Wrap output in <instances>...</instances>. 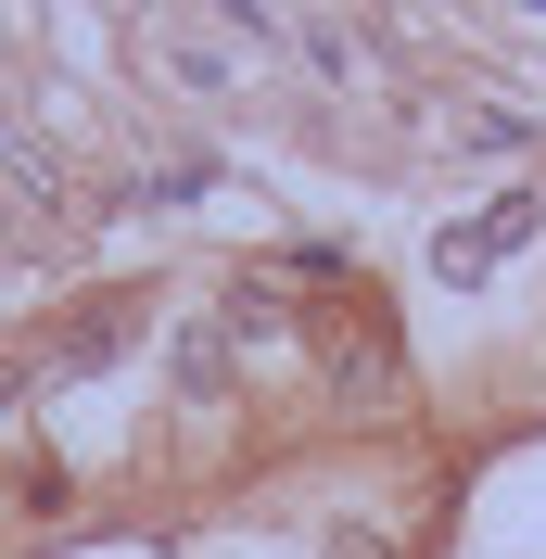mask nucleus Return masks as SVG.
Masks as SVG:
<instances>
[{
	"label": "nucleus",
	"instance_id": "obj_1",
	"mask_svg": "<svg viewBox=\"0 0 546 559\" xmlns=\"http://www.w3.org/2000/svg\"><path fill=\"white\" fill-rule=\"evenodd\" d=\"M534 216H546L534 191H496V204H483L471 229H444V242H432V267H444V280H483L496 254H521V242H534Z\"/></svg>",
	"mask_w": 546,
	"mask_h": 559
},
{
	"label": "nucleus",
	"instance_id": "obj_2",
	"mask_svg": "<svg viewBox=\"0 0 546 559\" xmlns=\"http://www.w3.org/2000/svg\"><path fill=\"white\" fill-rule=\"evenodd\" d=\"M128 331H140V306H90V318L64 331V344H51V382H64V369H103V356L128 344Z\"/></svg>",
	"mask_w": 546,
	"mask_h": 559
},
{
	"label": "nucleus",
	"instance_id": "obj_3",
	"mask_svg": "<svg viewBox=\"0 0 546 559\" xmlns=\"http://www.w3.org/2000/svg\"><path fill=\"white\" fill-rule=\"evenodd\" d=\"M178 369H191V394H216V382H229V344H216V331H191V344H178Z\"/></svg>",
	"mask_w": 546,
	"mask_h": 559
},
{
	"label": "nucleus",
	"instance_id": "obj_4",
	"mask_svg": "<svg viewBox=\"0 0 546 559\" xmlns=\"http://www.w3.org/2000/svg\"><path fill=\"white\" fill-rule=\"evenodd\" d=\"M331 559H394V547H381V534H331Z\"/></svg>",
	"mask_w": 546,
	"mask_h": 559
},
{
	"label": "nucleus",
	"instance_id": "obj_5",
	"mask_svg": "<svg viewBox=\"0 0 546 559\" xmlns=\"http://www.w3.org/2000/svg\"><path fill=\"white\" fill-rule=\"evenodd\" d=\"M38 382V369H26V356H0V407H13V394H26Z\"/></svg>",
	"mask_w": 546,
	"mask_h": 559
}]
</instances>
